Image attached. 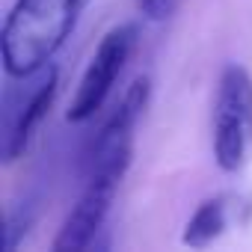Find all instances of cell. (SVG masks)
<instances>
[{
    "mask_svg": "<svg viewBox=\"0 0 252 252\" xmlns=\"http://www.w3.org/2000/svg\"><path fill=\"white\" fill-rule=\"evenodd\" d=\"M30 225H33V211H30L27 205L18 208V211H12V214L6 217V249H18L21 234H27Z\"/></svg>",
    "mask_w": 252,
    "mask_h": 252,
    "instance_id": "52a82bcc",
    "label": "cell"
},
{
    "mask_svg": "<svg viewBox=\"0 0 252 252\" xmlns=\"http://www.w3.org/2000/svg\"><path fill=\"white\" fill-rule=\"evenodd\" d=\"M149 98H152V80L143 74L128 86V92L122 95V101L104 122V128L92 146L86 187H83L80 199L74 202V208L68 211V217L54 240V252H80L95 243L98 231L107 222L110 205L119 193V184L131 166L134 131L149 107Z\"/></svg>",
    "mask_w": 252,
    "mask_h": 252,
    "instance_id": "6da1fadb",
    "label": "cell"
},
{
    "mask_svg": "<svg viewBox=\"0 0 252 252\" xmlns=\"http://www.w3.org/2000/svg\"><path fill=\"white\" fill-rule=\"evenodd\" d=\"M137 39H140L137 24H119L98 42V48L77 83V92L68 104V122L83 125L107 104L119 74L125 71V65H128V60L137 48Z\"/></svg>",
    "mask_w": 252,
    "mask_h": 252,
    "instance_id": "277c9868",
    "label": "cell"
},
{
    "mask_svg": "<svg viewBox=\"0 0 252 252\" xmlns=\"http://www.w3.org/2000/svg\"><path fill=\"white\" fill-rule=\"evenodd\" d=\"M178 3L181 0H137V9L149 21H163L178 9Z\"/></svg>",
    "mask_w": 252,
    "mask_h": 252,
    "instance_id": "ba28073f",
    "label": "cell"
},
{
    "mask_svg": "<svg viewBox=\"0 0 252 252\" xmlns=\"http://www.w3.org/2000/svg\"><path fill=\"white\" fill-rule=\"evenodd\" d=\"M228 228V199L225 196H214V199H205L193 217L187 220L184 225V246H193V249H205L211 246L222 231Z\"/></svg>",
    "mask_w": 252,
    "mask_h": 252,
    "instance_id": "8992f818",
    "label": "cell"
},
{
    "mask_svg": "<svg viewBox=\"0 0 252 252\" xmlns=\"http://www.w3.org/2000/svg\"><path fill=\"white\" fill-rule=\"evenodd\" d=\"M252 155V74L231 63L220 74L214 101V160L222 172H240Z\"/></svg>",
    "mask_w": 252,
    "mask_h": 252,
    "instance_id": "3957f363",
    "label": "cell"
},
{
    "mask_svg": "<svg viewBox=\"0 0 252 252\" xmlns=\"http://www.w3.org/2000/svg\"><path fill=\"white\" fill-rule=\"evenodd\" d=\"M89 0H15L0 30L3 71L15 80L36 77L74 33Z\"/></svg>",
    "mask_w": 252,
    "mask_h": 252,
    "instance_id": "7a4b0ae2",
    "label": "cell"
},
{
    "mask_svg": "<svg viewBox=\"0 0 252 252\" xmlns=\"http://www.w3.org/2000/svg\"><path fill=\"white\" fill-rule=\"evenodd\" d=\"M57 80H60V71L54 65H45L39 71L36 86L27 95H21L18 104L6 98V113H3V160L6 163H15L18 158H24L42 119L51 113V104L57 98Z\"/></svg>",
    "mask_w": 252,
    "mask_h": 252,
    "instance_id": "5b68a950",
    "label": "cell"
}]
</instances>
